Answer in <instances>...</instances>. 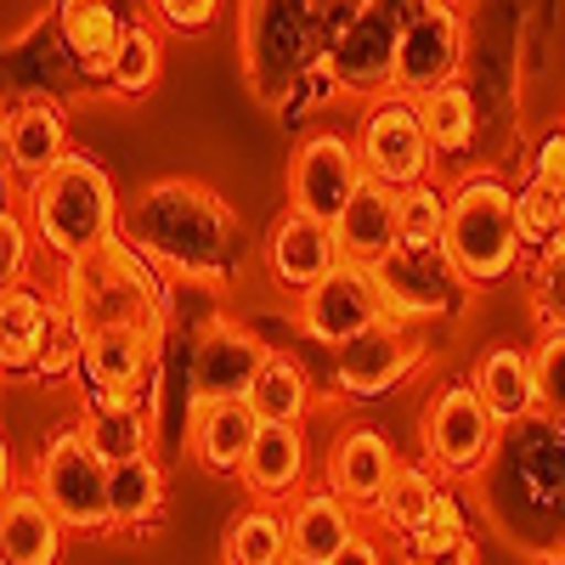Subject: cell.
<instances>
[{
	"label": "cell",
	"instance_id": "cell-17",
	"mask_svg": "<svg viewBox=\"0 0 565 565\" xmlns=\"http://www.w3.org/2000/svg\"><path fill=\"white\" fill-rule=\"evenodd\" d=\"M396 45H402V18L385 7H367L345 34H334L328 45V68L345 90L362 97H391L396 90Z\"/></svg>",
	"mask_w": 565,
	"mask_h": 565
},
{
	"label": "cell",
	"instance_id": "cell-19",
	"mask_svg": "<svg viewBox=\"0 0 565 565\" xmlns=\"http://www.w3.org/2000/svg\"><path fill=\"white\" fill-rule=\"evenodd\" d=\"M334 238L351 266H367V271L385 266L402 249V193L367 175L351 193V204L334 215Z\"/></svg>",
	"mask_w": 565,
	"mask_h": 565
},
{
	"label": "cell",
	"instance_id": "cell-7",
	"mask_svg": "<svg viewBox=\"0 0 565 565\" xmlns=\"http://www.w3.org/2000/svg\"><path fill=\"white\" fill-rule=\"evenodd\" d=\"M418 447L447 481H481L487 463L503 447V424L492 418V407L476 396L469 380H447L418 418Z\"/></svg>",
	"mask_w": 565,
	"mask_h": 565
},
{
	"label": "cell",
	"instance_id": "cell-14",
	"mask_svg": "<svg viewBox=\"0 0 565 565\" xmlns=\"http://www.w3.org/2000/svg\"><path fill=\"white\" fill-rule=\"evenodd\" d=\"M260 266L271 277V289L300 300L334 266H345V249L334 238V221H317V215H300V210L271 215L266 238H260Z\"/></svg>",
	"mask_w": 565,
	"mask_h": 565
},
{
	"label": "cell",
	"instance_id": "cell-36",
	"mask_svg": "<svg viewBox=\"0 0 565 565\" xmlns=\"http://www.w3.org/2000/svg\"><path fill=\"white\" fill-rule=\"evenodd\" d=\"M447 210H452V186H436V181L407 186L402 193V249L407 255H441Z\"/></svg>",
	"mask_w": 565,
	"mask_h": 565
},
{
	"label": "cell",
	"instance_id": "cell-26",
	"mask_svg": "<svg viewBox=\"0 0 565 565\" xmlns=\"http://www.w3.org/2000/svg\"><path fill=\"white\" fill-rule=\"evenodd\" d=\"M79 436L90 441L108 469L125 463V458H141V452H159V424H153V407L136 402V396H114V402H85L79 413Z\"/></svg>",
	"mask_w": 565,
	"mask_h": 565
},
{
	"label": "cell",
	"instance_id": "cell-2",
	"mask_svg": "<svg viewBox=\"0 0 565 565\" xmlns=\"http://www.w3.org/2000/svg\"><path fill=\"white\" fill-rule=\"evenodd\" d=\"M476 487L503 543L532 559L565 548V424L526 418L503 430V447Z\"/></svg>",
	"mask_w": 565,
	"mask_h": 565
},
{
	"label": "cell",
	"instance_id": "cell-42",
	"mask_svg": "<svg viewBox=\"0 0 565 565\" xmlns=\"http://www.w3.org/2000/svg\"><path fill=\"white\" fill-rule=\"evenodd\" d=\"M221 18V0H153V23L170 34H204Z\"/></svg>",
	"mask_w": 565,
	"mask_h": 565
},
{
	"label": "cell",
	"instance_id": "cell-45",
	"mask_svg": "<svg viewBox=\"0 0 565 565\" xmlns=\"http://www.w3.org/2000/svg\"><path fill=\"white\" fill-rule=\"evenodd\" d=\"M537 565H565V548H554L548 559H537Z\"/></svg>",
	"mask_w": 565,
	"mask_h": 565
},
{
	"label": "cell",
	"instance_id": "cell-3",
	"mask_svg": "<svg viewBox=\"0 0 565 565\" xmlns=\"http://www.w3.org/2000/svg\"><path fill=\"white\" fill-rule=\"evenodd\" d=\"M23 215L40 238V255L74 266L79 255L103 249L108 238L125 232V204H119V186L103 170V159L90 153H68L57 170H45L40 181L23 186Z\"/></svg>",
	"mask_w": 565,
	"mask_h": 565
},
{
	"label": "cell",
	"instance_id": "cell-12",
	"mask_svg": "<svg viewBox=\"0 0 565 565\" xmlns=\"http://www.w3.org/2000/svg\"><path fill=\"white\" fill-rule=\"evenodd\" d=\"M300 328H306V340L328 345V351H340L351 340H362L367 328H380L385 322V300H380V282H373L367 266H334L317 289L300 295Z\"/></svg>",
	"mask_w": 565,
	"mask_h": 565
},
{
	"label": "cell",
	"instance_id": "cell-21",
	"mask_svg": "<svg viewBox=\"0 0 565 565\" xmlns=\"http://www.w3.org/2000/svg\"><path fill=\"white\" fill-rule=\"evenodd\" d=\"M244 492L255 503H295L311 487V441L306 424H260V436L244 463Z\"/></svg>",
	"mask_w": 565,
	"mask_h": 565
},
{
	"label": "cell",
	"instance_id": "cell-11",
	"mask_svg": "<svg viewBox=\"0 0 565 565\" xmlns=\"http://www.w3.org/2000/svg\"><path fill=\"white\" fill-rule=\"evenodd\" d=\"M362 181H367V170H362V153H356V136L311 130L289 159V210L334 221Z\"/></svg>",
	"mask_w": 565,
	"mask_h": 565
},
{
	"label": "cell",
	"instance_id": "cell-9",
	"mask_svg": "<svg viewBox=\"0 0 565 565\" xmlns=\"http://www.w3.org/2000/svg\"><path fill=\"white\" fill-rule=\"evenodd\" d=\"M418 367H424V334L413 322L385 317L380 328H367L362 340L334 351L328 385H334V396H351V402H380V396L402 391Z\"/></svg>",
	"mask_w": 565,
	"mask_h": 565
},
{
	"label": "cell",
	"instance_id": "cell-25",
	"mask_svg": "<svg viewBox=\"0 0 565 565\" xmlns=\"http://www.w3.org/2000/svg\"><path fill=\"white\" fill-rule=\"evenodd\" d=\"M282 514H289V543H295V559H334L356 532H362V521H356V503L351 498H340L334 487H306L295 503H282Z\"/></svg>",
	"mask_w": 565,
	"mask_h": 565
},
{
	"label": "cell",
	"instance_id": "cell-40",
	"mask_svg": "<svg viewBox=\"0 0 565 565\" xmlns=\"http://www.w3.org/2000/svg\"><path fill=\"white\" fill-rule=\"evenodd\" d=\"M34 249H40V238H34V226H29V215L23 210H0V282H29V266H34Z\"/></svg>",
	"mask_w": 565,
	"mask_h": 565
},
{
	"label": "cell",
	"instance_id": "cell-31",
	"mask_svg": "<svg viewBox=\"0 0 565 565\" xmlns=\"http://www.w3.org/2000/svg\"><path fill=\"white\" fill-rule=\"evenodd\" d=\"M52 311L57 300L34 289V282H12L0 295V362H7V380H34V356H40L45 328H52Z\"/></svg>",
	"mask_w": 565,
	"mask_h": 565
},
{
	"label": "cell",
	"instance_id": "cell-28",
	"mask_svg": "<svg viewBox=\"0 0 565 565\" xmlns=\"http://www.w3.org/2000/svg\"><path fill=\"white\" fill-rule=\"evenodd\" d=\"M108 503H114V532L130 537H148L164 521V503H170V481H164V458L159 452H141L108 469Z\"/></svg>",
	"mask_w": 565,
	"mask_h": 565
},
{
	"label": "cell",
	"instance_id": "cell-20",
	"mask_svg": "<svg viewBox=\"0 0 565 565\" xmlns=\"http://www.w3.org/2000/svg\"><path fill=\"white\" fill-rule=\"evenodd\" d=\"M125 29H130V12L119 0H57V45L85 79L108 85Z\"/></svg>",
	"mask_w": 565,
	"mask_h": 565
},
{
	"label": "cell",
	"instance_id": "cell-38",
	"mask_svg": "<svg viewBox=\"0 0 565 565\" xmlns=\"http://www.w3.org/2000/svg\"><path fill=\"white\" fill-rule=\"evenodd\" d=\"M514 221H521V238L532 255H548L559 238V221H565V193L543 181H521L514 186Z\"/></svg>",
	"mask_w": 565,
	"mask_h": 565
},
{
	"label": "cell",
	"instance_id": "cell-46",
	"mask_svg": "<svg viewBox=\"0 0 565 565\" xmlns=\"http://www.w3.org/2000/svg\"><path fill=\"white\" fill-rule=\"evenodd\" d=\"M554 249H559V255H565V221H559V238H554Z\"/></svg>",
	"mask_w": 565,
	"mask_h": 565
},
{
	"label": "cell",
	"instance_id": "cell-16",
	"mask_svg": "<svg viewBox=\"0 0 565 565\" xmlns=\"http://www.w3.org/2000/svg\"><path fill=\"white\" fill-rule=\"evenodd\" d=\"M373 282H380V300H385V317L396 322H447L463 300L469 282L447 266V255H407L396 249L385 266H373Z\"/></svg>",
	"mask_w": 565,
	"mask_h": 565
},
{
	"label": "cell",
	"instance_id": "cell-35",
	"mask_svg": "<svg viewBox=\"0 0 565 565\" xmlns=\"http://www.w3.org/2000/svg\"><path fill=\"white\" fill-rule=\"evenodd\" d=\"M85 356H90V328L57 300L52 328H45L40 356H34V380L40 385H79L85 380Z\"/></svg>",
	"mask_w": 565,
	"mask_h": 565
},
{
	"label": "cell",
	"instance_id": "cell-10",
	"mask_svg": "<svg viewBox=\"0 0 565 565\" xmlns=\"http://www.w3.org/2000/svg\"><path fill=\"white\" fill-rule=\"evenodd\" d=\"M463 18L447 0H418L402 12V45H396V90L402 97H430V90L463 79Z\"/></svg>",
	"mask_w": 565,
	"mask_h": 565
},
{
	"label": "cell",
	"instance_id": "cell-8",
	"mask_svg": "<svg viewBox=\"0 0 565 565\" xmlns=\"http://www.w3.org/2000/svg\"><path fill=\"white\" fill-rule=\"evenodd\" d=\"M356 153H362V170L373 181L396 186V193H407L418 181H436V159H441L430 130L418 119V103L402 97V90L367 103V114L356 125Z\"/></svg>",
	"mask_w": 565,
	"mask_h": 565
},
{
	"label": "cell",
	"instance_id": "cell-47",
	"mask_svg": "<svg viewBox=\"0 0 565 565\" xmlns=\"http://www.w3.org/2000/svg\"><path fill=\"white\" fill-rule=\"evenodd\" d=\"M289 565H322V559H289Z\"/></svg>",
	"mask_w": 565,
	"mask_h": 565
},
{
	"label": "cell",
	"instance_id": "cell-15",
	"mask_svg": "<svg viewBox=\"0 0 565 565\" xmlns=\"http://www.w3.org/2000/svg\"><path fill=\"white\" fill-rule=\"evenodd\" d=\"M266 351L271 345H260L244 322H232V317L204 322L199 334L186 340V380H193L199 407L204 402H244L260 362H266Z\"/></svg>",
	"mask_w": 565,
	"mask_h": 565
},
{
	"label": "cell",
	"instance_id": "cell-29",
	"mask_svg": "<svg viewBox=\"0 0 565 565\" xmlns=\"http://www.w3.org/2000/svg\"><path fill=\"white\" fill-rule=\"evenodd\" d=\"M469 503L458 487H447V498L436 503V514L424 521L413 537L396 543L402 565H481V543H476V521H469Z\"/></svg>",
	"mask_w": 565,
	"mask_h": 565
},
{
	"label": "cell",
	"instance_id": "cell-24",
	"mask_svg": "<svg viewBox=\"0 0 565 565\" xmlns=\"http://www.w3.org/2000/svg\"><path fill=\"white\" fill-rule=\"evenodd\" d=\"M68 526L34 487H7L0 503V565H63Z\"/></svg>",
	"mask_w": 565,
	"mask_h": 565
},
{
	"label": "cell",
	"instance_id": "cell-33",
	"mask_svg": "<svg viewBox=\"0 0 565 565\" xmlns=\"http://www.w3.org/2000/svg\"><path fill=\"white\" fill-rule=\"evenodd\" d=\"M244 402L255 407L260 424H306V413L317 407V385H311V373L300 367V356L266 351V362H260Z\"/></svg>",
	"mask_w": 565,
	"mask_h": 565
},
{
	"label": "cell",
	"instance_id": "cell-4",
	"mask_svg": "<svg viewBox=\"0 0 565 565\" xmlns=\"http://www.w3.org/2000/svg\"><path fill=\"white\" fill-rule=\"evenodd\" d=\"M57 300L90 328V334H97V328H159V334H170V317H175L170 271L141 255L125 232L108 238L103 249L79 255L74 266H63Z\"/></svg>",
	"mask_w": 565,
	"mask_h": 565
},
{
	"label": "cell",
	"instance_id": "cell-27",
	"mask_svg": "<svg viewBox=\"0 0 565 565\" xmlns=\"http://www.w3.org/2000/svg\"><path fill=\"white\" fill-rule=\"evenodd\" d=\"M260 418L249 402H204L193 418V463L210 476H244Z\"/></svg>",
	"mask_w": 565,
	"mask_h": 565
},
{
	"label": "cell",
	"instance_id": "cell-39",
	"mask_svg": "<svg viewBox=\"0 0 565 565\" xmlns=\"http://www.w3.org/2000/svg\"><path fill=\"white\" fill-rule=\"evenodd\" d=\"M526 295H532V322H537V334H565V255H559V249H548V255L532 260Z\"/></svg>",
	"mask_w": 565,
	"mask_h": 565
},
{
	"label": "cell",
	"instance_id": "cell-32",
	"mask_svg": "<svg viewBox=\"0 0 565 565\" xmlns=\"http://www.w3.org/2000/svg\"><path fill=\"white\" fill-rule=\"evenodd\" d=\"M295 543H289V514L282 503H244L221 532V565H289Z\"/></svg>",
	"mask_w": 565,
	"mask_h": 565
},
{
	"label": "cell",
	"instance_id": "cell-34",
	"mask_svg": "<svg viewBox=\"0 0 565 565\" xmlns=\"http://www.w3.org/2000/svg\"><path fill=\"white\" fill-rule=\"evenodd\" d=\"M418 119H424V130H430V141H436L441 159H458V153L476 148L481 114H476V90H469L463 79L430 90V97H418Z\"/></svg>",
	"mask_w": 565,
	"mask_h": 565
},
{
	"label": "cell",
	"instance_id": "cell-13",
	"mask_svg": "<svg viewBox=\"0 0 565 565\" xmlns=\"http://www.w3.org/2000/svg\"><path fill=\"white\" fill-rule=\"evenodd\" d=\"M164 340L170 334H159V328H97L85 356V380H79L85 402H114V396L148 402L164 367Z\"/></svg>",
	"mask_w": 565,
	"mask_h": 565
},
{
	"label": "cell",
	"instance_id": "cell-44",
	"mask_svg": "<svg viewBox=\"0 0 565 565\" xmlns=\"http://www.w3.org/2000/svg\"><path fill=\"white\" fill-rule=\"evenodd\" d=\"M385 554H391V548H385V537L356 532V537H351V543H345L334 559H328V565H385Z\"/></svg>",
	"mask_w": 565,
	"mask_h": 565
},
{
	"label": "cell",
	"instance_id": "cell-22",
	"mask_svg": "<svg viewBox=\"0 0 565 565\" xmlns=\"http://www.w3.org/2000/svg\"><path fill=\"white\" fill-rule=\"evenodd\" d=\"M469 385H476V396L492 407V418L503 424V430H514V424H526V418H543L532 345H492V351H481L476 367H469Z\"/></svg>",
	"mask_w": 565,
	"mask_h": 565
},
{
	"label": "cell",
	"instance_id": "cell-1",
	"mask_svg": "<svg viewBox=\"0 0 565 565\" xmlns=\"http://www.w3.org/2000/svg\"><path fill=\"white\" fill-rule=\"evenodd\" d=\"M125 238L181 282H226L244 255V221L204 181H153L125 204Z\"/></svg>",
	"mask_w": 565,
	"mask_h": 565
},
{
	"label": "cell",
	"instance_id": "cell-5",
	"mask_svg": "<svg viewBox=\"0 0 565 565\" xmlns=\"http://www.w3.org/2000/svg\"><path fill=\"white\" fill-rule=\"evenodd\" d=\"M447 266L469 289H498L526 266V238L514 221V186L498 175H463L452 181V210H447Z\"/></svg>",
	"mask_w": 565,
	"mask_h": 565
},
{
	"label": "cell",
	"instance_id": "cell-41",
	"mask_svg": "<svg viewBox=\"0 0 565 565\" xmlns=\"http://www.w3.org/2000/svg\"><path fill=\"white\" fill-rule=\"evenodd\" d=\"M537 391H543V418L565 424V334H537Z\"/></svg>",
	"mask_w": 565,
	"mask_h": 565
},
{
	"label": "cell",
	"instance_id": "cell-30",
	"mask_svg": "<svg viewBox=\"0 0 565 565\" xmlns=\"http://www.w3.org/2000/svg\"><path fill=\"white\" fill-rule=\"evenodd\" d=\"M447 487H458V481H447L430 458H413V463H402L396 476H391V487L380 492V503H373L367 514L380 521V532L391 543H402V537H413L436 514V503L447 498Z\"/></svg>",
	"mask_w": 565,
	"mask_h": 565
},
{
	"label": "cell",
	"instance_id": "cell-18",
	"mask_svg": "<svg viewBox=\"0 0 565 565\" xmlns=\"http://www.w3.org/2000/svg\"><path fill=\"white\" fill-rule=\"evenodd\" d=\"M0 153H7V175H18L23 186L40 181L45 170H57L74 153V141H68V108L52 103V97L18 103L7 114V130H0Z\"/></svg>",
	"mask_w": 565,
	"mask_h": 565
},
{
	"label": "cell",
	"instance_id": "cell-6",
	"mask_svg": "<svg viewBox=\"0 0 565 565\" xmlns=\"http://www.w3.org/2000/svg\"><path fill=\"white\" fill-rule=\"evenodd\" d=\"M29 487L57 509V521L79 537L114 532V503H108V463L90 452V441L79 436V424L52 430L34 452Z\"/></svg>",
	"mask_w": 565,
	"mask_h": 565
},
{
	"label": "cell",
	"instance_id": "cell-23",
	"mask_svg": "<svg viewBox=\"0 0 565 565\" xmlns=\"http://www.w3.org/2000/svg\"><path fill=\"white\" fill-rule=\"evenodd\" d=\"M396 469H402V458H396V447L380 424H351V430H340V441L328 447V487L340 498H351L356 509L380 503V492L391 487Z\"/></svg>",
	"mask_w": 565,
	"mask_h": 565
},
{
	"label": "cell",
	"instance_id": "cell-37",
	"mask_svg": "<svg viewBox=\"0 0 565 565\" xmlns=\"http://www.w3.org/2000/svg\"><path fill=\"white\" fill-rule=\"evenodd\" d=\"M159 74H164V40H159V29L130 18L125 45L114 57V74H108V90H114V97H148V90L159 85Z\"/></svg>",
	"mask_w": 565,
	"mask_h": 565
},
{
	"label": "cell",
	"instance_id": "cell-43",
	"mask_svg": "<svg viewBox=\"0 0 565 565\" xmlns=\"http://www.w3.org/2000/svg\"><path fill=\"white\" fill-rule=\"evenodd\" d=\"M526 181H543V186H554V193H565V125L537 136V148L526 159Z\"/></svg>",
	"mask_w": 565,
	"mask_h": 565
}]
</instances>
